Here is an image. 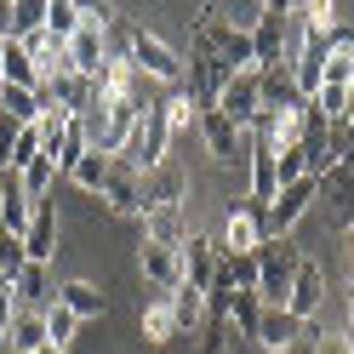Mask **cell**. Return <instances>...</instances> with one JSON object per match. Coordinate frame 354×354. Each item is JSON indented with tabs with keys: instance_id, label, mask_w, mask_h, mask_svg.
<instances>
[{
	"instance_id": "obj_22",
	"label": "cell",
	"mask_w": 354,
	"mask_h": 354,
	"mask_svg": "<svg viewBox=\"0 0 354 354\" xmlns=\"http://www.w3.org/2000/svg\"><path fill=\"white\" fill-rule=\"evenodd\" d=\"M166 297H171V315H177V337L206 326V292L201 286H177V292H166Z\"/></svg>"
},
{
	"instance_id": "obj_28",
	"label": "cell",
	"mask_w": 354,
	"mask_h": 354,
	"mask_svg": "<svg viewBox=\"0 0 354 354\" xmlns=\"http://www.w3.org/2000/svg\"><path fill=\"white\" fill-rule=\"evenodd\" d=\"M80 24H86V6H75V0H46V35L52 40H75Z\"/></svg>"
},
{
	"instance_id": "obj_14",
	"label": "cell",
	"mask_w": 354,
	"mask_h": 354,
	"mask_svg": "<svg viewBox=\"0 0 354 354\" xmlns=\"http://www.w3.org/2000/svg\"><path fill=\"white\" fill-rule=\"evenodd\" d=\"M138 269H143V280L154 286V292H177L183 286V263H177V246H138Z\"/></svg>"
},
{
	"instance_id": "obj_15",
	"label": "cell",
	"mask_w": 354,
	"mask_h": 354,
	"mask_svg": "<svg viewBox=\"0 0 354 354\" xmlns=\"http://www.w3.org/2000/svg\"><path fill=\"white\" fill-rule=\"evenodd\" d=\"M24 257H29V263H46V269H52V257H57V212H52V201H40V206H35L29 229H24Z\"/></svg>"
},
{
	"instance_id": "obj_35",
	"label": "cell",
	"mask_w": 354,
	"mask_h": 354,
	"mask_svg": "<svg viewBox=\"0 0 354 354\" xmlns=\"http://www.w3.org/2000/svg\"><path fill=\"white\" fill-rule=\"evenodd\" d=\"M315 354H348L343 331H320V337H315Z\"/></svg>"
},
{
	"instance_id": "obj_16",
	"label": "cell",
	"mask_w": 354,
	"mask_h": 354,
	"mask_svg": "<svg viewBox=\"0 0 354 354\" xmlns=\"http://www.w3.org/2000/svg\"><path fill=\"white\" fill-rule=\"evenodd\" d=\"M297 337H303V320L292 308H263V320H257V348L263 354H286Z\"/></svg>"
},
{
	"instance_id": "obj_21",
	"label": "cell",
	"mask_w": 354,
	"mask_h": 354,
	"mask_svg": "<svg viewBox=\"0 0 354 354\" xmlns=\"http://www.w3.org/2000/svg\"><path fill=\"white\" fill-rule=\"evenodd\" d=\"M212 280L234 286V292H257V252H217V274Z\"/></svg>"
},
{
	"instance_id": "obj_37",
	"label": "cell",
	"mask_w": 354,
	"mask_h": 354,
	"mask_svg": "<svg viewBox=\"0 0 354 354\" xmlns=\"http://www.w3.org/2000/svg\"><path fill=\"white\" fill-rule=\"evenodd\" d=\"M343 343H348V354H354V315H348V331H343Z\"/></svg>"
},
{
	"instance_id": "obj_11",
	"label": "cell",
	"mask_w": 354,
	"mask_h": 354,
	"mask_svg": "<svg viewBox=\"0 0 354 354\" xmlns=\"http://www.w3.org/2000/svg\"><path fill=\"white\" fill-rule=\"evenodd\" d=\"M177 263H183V286H212L217 274V240L212 234H183V246H177Z\"/></svg>"
},
{
	"instance_id": "obj_8",
	"label": "cell",
	"mask_w": 354,
	"mask_h": 354,
	"mask_svg": "<svg viewBox=\"0 0 354 354\" xmlns=\"http://www.w3.org/2000/svg\"><path fill=\"white\" fill-rule=\"evenodd\" d=\"M109 29H115V24H80L75 40H63V63H69V75L92 80V75L103 69V57H109Z\"/></svg>"
},
{
	"instance_id": "obj_6",
	"label": "cell",
	"mask_w": 354,
	"mask_h": 354,
	"mask_svg": "<svg viewBox=\"0 0 354 354\" xmlns=\"http://www.w3.org/2000/svg\"><path fill=\"white\" fill-rule=\"evenodd\" d=\"M194 40L223 63V69H252V35L246 29H234V24H206V17H194Z\"/></svg>"
},
{
	"instance_id": "obj_41",
	"label": "cell",
	"mask_w": 354,
	"mask_h": 354,
	"mask_svg": "<svg viewBox=\"0 0 354 354\" xmlns=\"http://www.w3.org/2000/svg\"><path fill=\"white\" fill-rule=\"evenodd\" d=\"M348 63H354V29H348Z\"/></svg>"
},
{
	"instance_id": "obj_1",
	"label": "cell",
	"mask_w": 354,
	"mask_h": 354,
	"mask_svg": "<svg viewBox=\"0 0 354 354\" xmlns=\"http://www.w3.org/2000/svg\"><path fill=\"white\" fill-rule=\"evenodd\" d=\"M297 252L286 246V240H263L257 246V303L263 308H286L292 297V280H297Z\"/></svg>"
},
{
	"instance_id": "obj_7",
	"label": "cell",
	"mask_w": 354,
	"mask_h": 354,
	"mask_svg": "<svg viewBox=\"0 0 354 354\" xmlns=\"http://www.w3.org/2000/svg\"><path fill=\"white\" fill-rule=\"evenodd\" d=\"M217 252H257L263 246V206H252L246 194L229 201V217H223V234H212Z\"/></svg>"
},
{
	"instance_id": "obj_2",
	"label": "cell",
	"mask_w": 354,
	"mask_h": 354,
	"mask_svg": "<svg viewBox=\"0 0 354 354\" xmlns=\"http://www.w3.org/2000/svg\"><path fill=\"white\" fill-rule=\"evenodd\" d=\"M126 57H131V69H138L143 80H160V86L183 80V57H177V46L166 35H154V29H131L126 35Z\"/></svg>"
},
{
	"instance_id": "obj_25",
	"label": "cell",
	"mask_w": 354,
	"mask_h": 354,
	"mask_svg": "<svg viewBox=\"0 0 354 354\" xmlns=\"http://www.w3.org/2000/svg\"><path fill=\"white\" fill-rule=\"evenodd\" d=\"M154 206H183V177L166 166L143 177V212H154Z\"/></svg>"
},
{
	"instance_id": "obj_31",
	"label": "cell",
	"mask_w": 354,
	"mask_h": 354,
	"mask_svg": "<svg viewBox=\"0 0 354 354\" xmlns=\"http://www.w3.org/2000/svg\"><path fill=\"white\" fill-rule=\"evenodd\" d=\"M52 177H57V166L40 154V160H29L24 171H17V183H24V194H29V206H40V201H52Z\"/></svg>"
},
{
	"instance_id": "obj_4",
	"label": "cell",
	"mask_w": 354,
	"mask_h": 354,
	"mask_svg": "<svg viewBox=\"0 0 354 354\" xmlns=\"http://www.w3.org/2000/svg\"><path fill=\"white\" fill-rule=\"evenodd\" d=\"M212 109H217V115H223L234 131H252V120L263 115V80H257V69H234Z\"/></svg>"
},
{
	"instance_id": "obj_13",
	"label": "cell",
	"mask_w": 354,
	"mask_h": 354,
	"mask_svg": "<svg viewBox=\"0 0 354 354\" xmlns=\"http://www.w3.org/2000/svg\"><path fill=\"white\" fill-rule=\"evenodd\" d=\"M315 183H320L315 201H326V212L348 229V223H354V166H331V171L315 177Z\"/></svg>"
},
{
	"instance_id": "obj_3",
	"label": "cell",
	"mask_w": 354,
	"mask_h": 354,
	"mask_svg": "<svg viewBox=\"0 0 354 354\" xmlns=\"http://www.w3.org/2000/svg\"><path fill=\"white\" fill-rule=\"evenodd\" d=\"M286 24H292V6L286 0H263L257 17H252V69H274L280 52H286Z\"/></svg>"
},
{
	"instance_id": "obj_34",
	"label": "cell",
	"mask_w": 354,
	"mask_h": 354,
	"mask_svg": "<svg viewBox=\"0 0 354 354\" xmlns=\"http://www.w3.org/2000/svg\"><path fill=\"white\" fill-rule=\"evenodd\" d=\"M24 240H17V234H6V229H0V280H17V274H24Z\"/></svg>"
},
{
	"instance_id": "obj_30",
	"label": "cell",
	"mask_w": 354,
	"mask_h": 354,
	"mask_svg": "<svg viewBox=\"0 0 354 354\" xmlns=\"http://www.w3.org/2000/svg\"><path fill=\"white\" fill-rule=\"evenodd\" d=\"M46 29V0H12V29H6V40H29V35H40Z\"/></svg>"
},
{
	"instance_id": "obj_36",
	"label": "cell",
	"mask_w": 354,
	"mask_h": 354,
	"mask_svg": "<svg viewBox=\"0 0 354 354\" xmlns=\"http://www.w3.org/2000/svg\"><path fill=\"white\" fill-rule=\"evenodd\" d=\"M6 29H12V0H0V40H6Z\"/></svg>"
},
{
	"instance_id": "obj_17",
	"label": "cell",
	"mask_w": 354,
	"mask_h": 354,
	"mask_svg": "<svg viewBox=\"0 0 354 354\" xmlns=\"http://www.w3.org/2000/svg\"><path fill=\"white\" fill-rule=\"evenodd\" d=\"M12 292H17V308H40V315L57 303V292H52V269H46V263H24V274L12 280Z\"/></svg>"
},
{
	"instance_id": "obj_18",
	"label": "cell",
	"mask_w": 354,
	"mask_h": 354,
	"mask_svg": "<svg viewBox=\"0 0 354 354\" xmlns=\"http://www.w3.org/2000/svg\"><path fill=\"white\" fill-rule=\"evenodd\" d=\"M183 206H154L143 212V240L149 246H183Z\"/></svg>"
},
{
	"instance_id": "obj_32",
	"label": "cell",
	"mask_w": 354,
	"mask_h": 354,
	"mask_svg": "<svg viewBox=\"0 0 354 354\" xmlns=\"http://www.w3.org/2000/svg\"><path fill=\"white\" fill-rule=\"evenodd\" d=\"M160 109H166L171 138H177V131H189L194 120H201V109H194V97H189V92H166V97H160Z\"/></svg>"
},
{
	"instance_id": "obj_12",
	"label": "cell",
	"mask_w": 354,
	"mask_h": 354,
	"mask_svg": "<svg viewBox=\"0 0 354 354\" xmlns=\"http://www.w3.org/2000/svg\"><path fill=\"white\" fill-rule=\"evenodd\" d=\"M194 126H201V138H206V149L217 154V160H246L252 138H246V131H234L217 109H201V120H194Z\"/></svg>"
},
{
	"instance_id": "obj_39",
	"label": "cell",
	"mask_w": 354,
	"mask_h": 354,
	"mask_svg": "<svg viewBox=\"0 0 354 354\" xmlns=\"http://www.w3.org/2000/svg\"><path fill=\"white\" fill-rule=\"evenodd\" d=\"M348 315H354V280H348Z\"/></svg>"
},
{
	"instance_id": "obj_10",
	"label": "cell",
	"mask_w": 354,
	"mask_h": 354,
	"mask_svg": "<svg viewBox=\"0 0 354 354\" xmlns=\"http://www.w3.org/2000/svg\"><path fill=\"white\" fill-rule=\"evenodd\" d=\"M320 303H326V269H320L315 257H303V263H297V280H292V297H286V308H292V315L308 326V320L320 315Z\"/></svg>"
},
{
	"instance_id": "obj_5",
	"label": "cell",
	"mask_w": 354,
	"mask_h": 354,
	"mask_svg": "<svg viewBox=\"0 0 354 354\" xmlns=\"http://www.w3.org/2000/svg\"><path fill=\"white\" fill-rule=\"evenodd\" d=\"M315 194H320L315 177H297V183H286L274 201H269V212H263V240H286V234L303 223V212L315 206Z\"/></svg>"
},
{
	"instance_id": "obj_23",
	"label": "cell",
	"mask_w": 354,
	"mask_h": 354,
	"mask_svg": "<svg viewBox=\"0 0 354 354\" xmlns=\"http://www.w3.org/2000/svg\"><path fill=\"white\" fill-rule=\"evenodd\" d=\"M0 86H29V92H40V69L29 63V52L17 40H6V52H0Z\"/></svg>"
},
{
	"instance_id": "obj_24",
	"label": "cell",
	"mask_w": 354,
	"mask_h": 354,
	"mask_svg": "<svg viewBox=\"0 0 354 354\" xmlns=\"http://www.w3.org/2000/svg\"><path fill=\"white\" fill-rule=\"evenodd\" d=\"M109 166H115V160H109V154L86 149V154H80V160H75L69 171H63V177H69L75 189H86V194H103V183H109Z\"/></svg>"
},
{
	"instance_id": "obj_40",
	"label": "cell",
	"mask_w": 354,
	"mask_h": 354,
	"mask_svg": "<svg viewBox=\"0 0 354 354\" xmlns=\"http://www.w3.org/2000/svg\"><path fill=\"white\" fill-rule=\"evenodd\" d=\"M40 354H69V348H52V343H46V348H40Z\"/></svg>"
},
{
	"instance_id": "obj_27",
	"label": "cell",
	"mask_w": 354,
	"mask_h": 354,
	"mask_svg": "<svg viewBox=\"0 0 354 354\" xmlns=\"http://www.w3.org/2000/svg\"><path fill=\"white\" fill-rule=\"evenodd\" d=\"M40 92H29V86H0V115H12L17 126H35L40 120Z\"/></svg>"
},
{
	"instance_id": "obj_19",
	"label": "cell",
	"mask_w": 354,
	"mask_h": 354,
	"mask_svg": "<svg viewBox=\"0 0 354 354\" xmlns=\"http://www.w3.org/2000/svg\"><path fill=\"white\" fill-rule=\"evenodd\" d=\"M6 348L40 354V348H46V315H40V308H17V315H12V331H6Z\"/></svg>"
},
{
	"instance_id": "obj_9",
	"label": "cell",
	"mask_w": 354,
	"mask_h": 354,
	"mask_svg": "<svg viewBox=\"0 0 354 354\" xmlns=\"http://www.w3.org/2000/svg\"><path fill=\"white\" fill-rule=\"evenodd\" d=\"M97 201L115 212V217H143V171L131 166L126 154H120L115 166H109V183H103V194H97Z\"/></svg>"
},
{
	"instance_id": "obj_33",
	"label": "cell",
	"mask_w": 354,
	"mask_h": 354,
	"mask_svg": "<svg viewBox=\"0 0 354 354\" xmlns=\"http://www.w3.org/2000/svg\"><path fill=\"white\" fill-rule=\"evenodd\" d=\"M75 331H80V320H75L63 303H52V308H46V343H52V348H69Z\"/></svg>"
},
{
	"instance_id": "obj_26",
	"label": "cell",
	"mask_w": 354,
	"mask_h": 354,
	"mask_svg": "<svg viewBox=\"0 0 354 354\" xmlns=\"http://www.w3.org/2000/svg\"><path fill=\"white\" fill-rule=\"evenodd\" d=\"M143 337L149 343H171L177 337V315H171L166 292H154V303H143Z\"/></svg>"
},
{
	"instance_id": "obj_20",
	"label": "cell",
	"mask_w": 354,
	"mask_h": 354,
	"mask_svg": "<svg viewBox=\"0 0 354 354\" xmlns=\"http://www.w3.org/2000/svg\"><path fill=\"white\" fill-rule=\"evenodd\" d=\"M57 303H63V308H69V315H75V320H97V315H103V308H109V297L97 292V286H92V280H69V286H57Z\"/></svg>"
},
{
	"instance_id": "obj_29",
	"label": "cell",
	"mask_w": 354,
	"mask_h": 354,
	"mask_svg": "<svg viewBox=\"0 0 354 354\" xmlns=\"http://www.w3.org/2000/svg\"><path fill=\"white\" fill-rule=\"evenodd\" d=\"M257 320H263V303H257V292H234V303H229V320H223V326L257 343Z\"/></svg>"
},
{
	"instance_id": "obj_38",
	"label": "cell",
	"mask_w": 354,
	"mask_h": 354,
	"mask_svg": "<svg viewBox=\"0 0 354 354\" xmlns=\"http://www.w3.org/2000/svg\"><path fill=\"white\" fill-rule=\"evenodd\" d=\"M343 240H348V263H354V223H348V229H343Z\"/></svg>"
}]
</instances>
